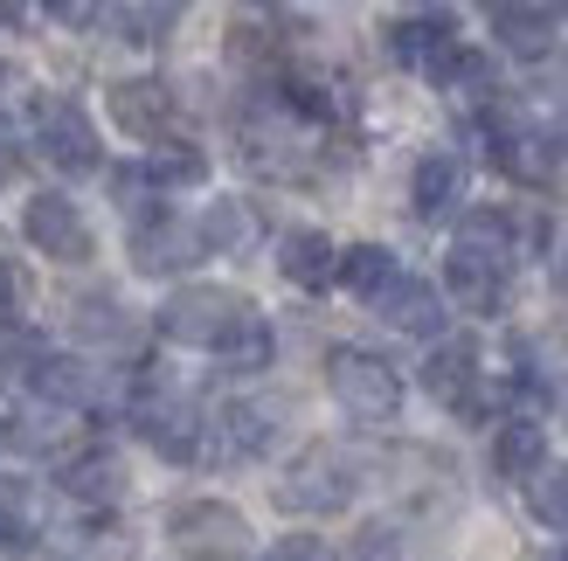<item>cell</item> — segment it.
I'll return each instance as SVG.
<instances>
[{"label":"cell","instance_id":"cell-12","mask_svg":"<svg viewBox=\"0 0 568 561\" xmlns=\"http://www.w3.org/2000/svg\"><path fill=\"white\" fill-rule=\"evenodd\" d=\"M375 313L395 333H409V340H437V333H444V292L430 285V277H403V271H395V285L375 298Z\"/></svg>","mask_w":568,"mask_h":561},{"label":"cell","instance_id":"cell-16","mask_svg":"<svg viewBox=\"0 0 568 561\" xmlns=\"http://www.w3.org/2000/svg\"><path fill=\"white\" fill-rule=\"evenodd\" d=\"M458 194H465V160H458V153H423V160H416V174H409L416 215H444Z\"/></svg>","mask_w":568,"mask_h":561},{"label":"cell","instance_id":"cell-29","mask_svg":"<svg viewBox=\"0 0 568 561\" xmlns=\"http://www.w3.org/2000/svg\"><path fill=\"white\" fill-rule=\"evenodd\" d=\"M119 21L132 28V42H160L166 28L181 21V8H119Z\"/></svg>","mask_w":568,"mask_h":561},{"label":"cell","instance_id":"cell-11","mask_svg":"<svg viewBox=\"0 0 568 561\" xmlns=\"http://www.w3.org/2000/svg\"><path fill=\"white\" fill-rule=\"evenodd\" d=\"M139 430H146V443H153L160 458H174V465L209 458V424L187 402H174V396H160V402L139 409Z\"/></svg>","mask_w":568,"mask_h":561},{"label":"cell","instance_id":"cell-5","mask_svg":"<svg viewBox=\"0 0 568 561\" xmlns=\"http://www.w3.org/2000/svg\"><path fill=\"white\" fill-rule=\"evenodd\" d=\"M271 499H277L284 513H305V520L347 513V507H354V471H347V458H333V451H305V458L271 486Z\"/></svg>","mask_w":568,"mask_h":561},{"label":"cell","instance_id":"cell-17","mask_svg":"<svg viewBox=\"0 0 568 561\" xmlns=\"http://www.w3.org/2000/svg\"><path fill=\"white\" fill-rule=\"evenodd\" d=\"M55 479H63V492L83 499V507H111V499L125 492V465L111 451H83V458H70L63 471H55Z\"/></svg>","mask_w":568,"mask_h":561},{"label":"cell","instance_id":"cell-33","mask_svg":"<svg viewBox=\"0 0 568 561\" xmlns=\"http://www.w3.org/2000/svg\"><path fill=\"white\" fill-rule=\"evenodd\" d=\"M555 271H561V285H568V230H561V257H555Z\"/></svg>","mask_w":568,"mask_h":561},{"label":"cell","instance_id":"cell-7","mask_svg":"<svg viewBox=\"0 0 568 561\" xmlns=\"http://www.w3.org/2000/svg\"><path fill=\"white\" fill-rule=\"evenodd\" d=\"M423 388L450 416H486V381H478V347L471 340H437V354L423 360Z\"/></svg>","mask_w":568,"mask_h":561},{"label":"cell","instance_id":"cell-32","mask_svg":"<svg viewBox=\"0 0 568 561\" xmlns=\"http://www.w3.org/2000/svg\"><path fill=\"white\" fill-rule=\"evenodd\" d=\"M55 21H70V28H91V21H98V8H77V0H63V8H55Z\"/></svg>","mask_w":568,"mask_h":561},{"label":"cell","instance_id":"cell-8","mask_svg":"<svg viewBox=\"0 0 568 561\" xmlns=\"http://www.w3.org/2000/svg\"><path fill=\"white\" fill-rule=\"evenodd\" d=\"M36 153L55 166V174H91L98 166V132L91 119H83V104H42V119H36Z\"/></svg>","mask_w":568,"mask_h":561},{"label":"cell","instance_id":"cell-26","mask_svg":"<svg viewBox=\"0 0 568 561\" xmlns=\"http://www.w3.org/2000/svg\"><path fill=\"white\" fill-rule=\"evenodd\" d=\"M36 527V486L28 479H0V541H21Z\"/></svg>","mask_w":568,"mask_h":561},{"label":"cell","instance_id":"cell-28","mask_svg":"<svg viewBox=\"0 0 568 561\" xmlns=\"http://www.w3.org/2000/svg\"><path fill=\"white\" fill-rule=\"evenodd\" d=\"M354 561H403V527H388V520L361 527V541H354Z\"/></svg>","mask_w":568,"mask_h":561},{"label":"cell","instance_id":"cell-4","mask_svg":"<svg viewBox=\"0 0 568 561\" xmlns=\"http://www.w3.org/2000/svg\"><path fill=\"white\" fill-rule=\"evenodd\" d=\"M166 541L194 561H236L250 548V520L236 507H222V499H181L166 513Z\"/></svg>","mask_w":568,"mask_h":561},{"label":"cell","instance_id":"cell-24","mask_svg":"<svg viewBox=\"0 0 568 561\" xmlns=\"http://www.w3.org/2000/svg\"><path fill=\"white\" fill-rule=\"evenodd\" d=\"M527 507L541 527H568V465H541L527 479Z\"/></svg>","mask_w":568,"mask_h":561},{"label":"cell","instance_id":"cell-3","mask_svg":"<svg viewBox=\"0 0 568 561\" xmlns=\"http://www.w3.org/2000/svg\"><path fill=\"white\" fill-rule=\"evenodd\" d=\"M326 388H333V402L347 409L354 424H395V416H403V375H395L382 354L333 347V360H326Z\"/></svg>","mask_w":568,"mask_h":561},{"label":"cell","instance_id":"cell-35","mask_svg":"<svg viewBox=\"0 0 568 561\" xmlns=\"http://www.w3.org/2000/svg\"><path fill=\"white\" fill-rule=\"evenodd\" d=\"M555 561H568V541H561V554H555Z\"/></svg>","mask_w":568,"mask_h":561},{"label":"cell","instance_id":"cell-22","mask_svg":"<svg viewBox=\"0 0 568 561\" xmlns=\"http://www.w3.org/2000/svg\"><path fill=\"white\" fill-rule=\"evenodd\" d=\"M194 236H202V249H243L257 236V215H250V202H215L202 222H194Z\"/></svg>","mask_w":568,"mask_h":561},{"label":"cell","instance_id":"cell-21","mask_svg":"<svg viewBox=\"0 0 568 561\" xmlns=\"http://www.w3.org/2000/svg\"><path fill=\"white\" fill-rule=\"evenodd\" d=\"M333 277H339V285H347L354 298H367V305H375V298L395 285V257H388L382 243H361V249H347V257L333 264Z\"/></svg>","mask_w":568,"mask_h":561},{"label":"cell","instance_id":"cell-31","mask_svg":"<svg viewBox=\"0 0 568 561\" xmlns=\"http://www.w3.org/2000/svg\"><path fill=\"white\" fill-rule=\"evenodd\" d=\"M264 561H333V548H326L320 534H284Z\"/></svg>","mask_w":568,"mask_h":561},{"label":"cell","instance_id":"cell-10","mask_svg":"<svg viewBox=\"0 0 568 561\" xmlns=\"http://www.w3.org/2000/svg\"><path fill=\"white\" fill-rule=\"evenodd\" d=\"M111 119H119V132H132V139H153V146H166V132H174V91H166L160 76H132V83H111Z\"/></svg>","mask_w":568,"mask_h":561},{"label":"cell","instance_id":"cell-20","mask_svg":"<svg viewBox=\"0 0 568 561\" xmlns=\"http://www.w3.org/2000/svg\"><path fill=\"white\" fill-rule=\"evenodd\" d=\"M555 28H561L555 8H493V35L514 55H548L555 49Z\"/></svg>","mask_w":568,"mask_h":561},{"label":"cell","instance_id":"cell-2","mask_svg":"<svg viewBox=\"0 0 568 561\" xmlns=\"http://www.w3.org/2000/svg\"><path fill=\"white\" fill-rule=\"evenodd\" d=\"M257 326V305L230 285H181L174 298L160 305V333L174 347H209V354H230L243 333Z\"/></svg>","mask_w":568,"mask_h":561},{"label":"cell","instance_id":"cell-27","mask_svg":"<svg viewBox=\"0 0 568 561\" xmlns=\"http://www.w3.org/2000/svg\"><path fill=\"white\" fill-rule=\"evenodd\" d=\"M28 305H36V285H28V271L14 257H0V333H14L28 319Z\"/></svg>","mask_w":568,"mask_h":561},{"label":"cell","instance_id":"cell-19","mask_svg":"<svg viewBox=\"0 0 568 561\" xmlns=\"http://www.w3.org/2000/svg\"><path fill=\"white\" fill-rule=\"evenodd\" d=\"M493 160L506 166V174H520V181H548L555 174V153H548V139L541 132H527V125H493Z\"/></svg>","mask_w":568,"mask_h":561},{"label":"cell","instance_id":"cell-34","mask_svg":"<svg viewBox=\"0 0 568 561\" xmlns=\"http://www.w3.org/2000/svg\"><path fill=\"white\" fill-rule=\"evenodd\" d=\"M14 174V146H0V181H8Z\"/></svg>","mask_w":568,"mask_h":561},{"label":"cell","instance_id":"cell-18","mask_svg":"<svg viewBox=\"0 0 568 561\" xmlns=\"http://www.w3.org/2000/svg\"><path fill=\"white\" fill-rule=\"evenodd\" d=\"M333 264H339V249L326 243V230H292L277 243V271L292 277V285H305V292H320L333 277Z\"/></svg>","mask_w":568,"mask_h":561},{"label":"cell","instance_id":"cell-1","mask_svg":"<svg viewBox=\"0 0 568 561\" xmlns=\"http://www.w3.org/2000/svg\"><path fill=\"white\" fill-rule=\"evenodd\" d=\"M506 285H514V230H506V215H471L444 257V292L465 313H499Z\"/></svg>","mask_w":568,"mask_h":561},{"label":"cell","instance_id":"cell-15","mask_svg":"<svg viewBox=\"0 0 568 561\" xmlns=\"http://www.w3.org/2000/svg\"><path fill=\"white\" fill-rule=\"evenodd\" d=\"M493 465H499V479H534V471L548 465V430L534 424V416L499 424V437H493Z\"/></svg>","mask_w":568,"mask_h":561},{"label":"cell","instance_id":"cell-6","mask_svg":"<svg viewBox=\"0 0 568 561\" xmlns=\"http://www.w3.org/2000/svg\"><path fill=\"white\" fill-rule=\"evenodd\" d=\"M21 236L42 249V257L55 264H91V222H83L77 202H63V194H28L21 202Z\"/></svg>","mask_w":568,"mask_h":561},{"label":"cell","instance_id":"cell-13","mask_svg":"<svg viewBox=\"0 0 568 561\" xmlns=\"http://www.w3.org/2000/svg\"><path fill=\"white\" fill-rule=\"evenodd\" d=\"M202 257V236L187 230V222H174V215H153V222H139L132 230V264L139 271H181V264H194Z\"/></svg>","mask_w":568,"mask_h":561},{"label":"cell","instance_id":"cell-30","mask_svg":"<svg viewBox=\"0 0 568 561\" xmlns=\"http://www.w3.org/2000/svg\"><path fill=\"white\" fill-rule=\"evenodd\" d=\"M230 368H243V375H257V368H271V326H264V319H257V326H250L243 340L230 347Z\"/></svg>","mask_w":568,"mask_h":561},{"label":"cell","instance_id":"cell-9","mask_svg":"<svg viewBox=\"0 0 568 561\" xmlns=\"http://www.w3.org/2000/svg\"><path fill=\"white\" fill-rule=\"evenodd\" d=\"M388 49L403 55V63H416L423 76H437V63H444L450 49H458V14H450V8L395 14V21H388Z\"/></svg>","mask_w":568,"mask_h":561},{"label":"cell","instance_id":"cell-25","mask_svg":"<svg viewBox=\"0 0 568 561\" xmlns=\"http://www.w3.org/2000/svg\"><path fill=\"white\" fill-rule=\"evenodd\" d=\"M437 83L444 91H471V98H486L493 91V63L478 49H450L444 63H437Z\"/></svg>","mask_w":568,"mask_h":561},{"label":"cell","instance_id":"cell-23","mask_svg":"<svg viewBox=\"0 0 568 561\" xmlns=\"http://www.w3.org/2000/svg\"><path fill=\"white\" fill-rule=\"evenodd\" d=\"M202 174H209V160L194 153V146H174V139L146 153V187H194Z\"/></svg>","mask_w":568,"mask_h":561},{"label":"cell","instance_id":"cell-14","mask_svg":"<svg viewBox=\"0 0 568 561\" xmlns=\"http://www.w3.org/2000/svg\"><path fill=\"white\" fill-rule=\"evenodd\" d=\"M209 430H215L222 458H257V451H271V437H277V409L271 402H230Z\"/></svg>","mask_w":568,"mask_h":561}]
</instances>
